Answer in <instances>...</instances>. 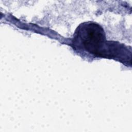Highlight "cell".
Instances as JSON below:
<instances>
[{"instance_id": "1", "label": "cell", "mask_w": 132, "mask_h": 132, "mask_svg": "<svg viewBox=\"0 0 132 132\" xmlns=\"http://www.w3.org/2000/svg\"><path fill=\"white\" fill-rule=\"evenodd\" d=\"M76 49L86 51L96 56L113 58L117 42L107 41L105 32L98 24L84 23L76 29L73 40Z\"/></svg>"}]
</instances>
